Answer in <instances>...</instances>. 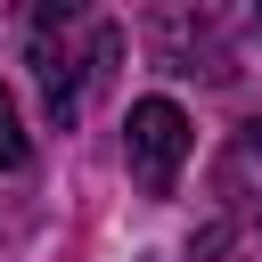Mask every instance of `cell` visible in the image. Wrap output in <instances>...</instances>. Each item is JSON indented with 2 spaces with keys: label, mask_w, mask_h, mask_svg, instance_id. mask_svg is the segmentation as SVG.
<instances>
[{
  "label": "cell",
  "mask_w": 262,
  "mask_h": 262,
  "mask_svg": "<svg viewBox=\"0 0 262 262\" xmlns=\"http://www.w3.org/2000/svg\"><path fill=\"white\" fill-rule=\"evenodd\" d=\"M156 57H164V74H180V82H229V74H237L213 8H196V16H188V8H164V16H156Z\"/></svg>",
  "instance_id": "3"
},
{
  "label": "cell",
  "mask_w": 262,
  "mask_h": 262,
  "mask_svg": "<svg viewBox=\"0 0 262 262\" xmlns=\"http://www.w3.org/2000/svg\"><path fill=\"white\" fill-rule=\"evenodd\" d=\"M66 33H74V8H33V82H41V106L57 131H74L90 82H106V66L123 57L115 25H90V49H74Z\"/></svg>",
  "instance_id": "1"
},
{
  "label": "cell",
  "mask_w": 262,
  "mask_h": 262,
  "mask_svg": "<svg viewBox=\"0 0 262 262\" xmlns=\"http://www.w3.org/2000/svg\"><path fill=\"white\" fill-rule=\"evenodd\" d=\"M254 33H262V16H254Z\"/></svg>",
  "instance_id": "5"
},
{
  "label": "cell",
  "mask_w": 262,
  "mask_h": 262,
  "mask_svg": "<svg viewBox=\"0 0 262 262\" xmlns=\"http://www.w3.org/2000/svg\"><path fill=\"white\" fill-rule=\"evenodd\" d=\"M25 156H33V139H25V115H16V98L0 90V172H16Z\"/></svg>",
  "instance_id": "4"
},
{
  "label": "cell",
  "mask_w": 262,
  "mask_h": 262,
  "mask_svg": "<svg viewBox=\"0 0 262 262\" xmlns=\"http://www.w3.org/2000/svg\"><path fill=\"white\" fill-rule=\"evenodd\" d=\"M188 147H196V131H188V115H180L172 98H139V106H131V123H123V156H131L139 196H172Z\"/></svg>",
  "instance_id": "2"
}]
</instances>
